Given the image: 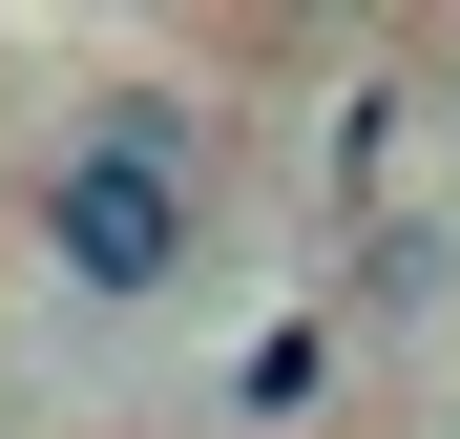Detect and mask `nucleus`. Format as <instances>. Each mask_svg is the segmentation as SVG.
Segmentation results:
<instances>
[{
    "label": "nucleus",
    "instance_id": "nucleus-1",
    "mask_svg": "<svg viewBox=\"0 0 460 439\" xmlns=\"http://www.w3.org/2000/svg\"><path fill=\"white\" fill-rule=\"evenodd\" d=\"M42 272L84 293V314H146V293L209 272V126H189L168 84H105L84 126H63V168H42Z\"/></svg>",
    "mask_w": 460,
    "mask_h": 439
},
{
    "label": "nucleus",
    "instance_id": "nucleus-2",
    "mask_svg": "<svg viewBox=\"0 0 460 439\" xmlns=\"http://www.w3.org/2000/svg\"><path fill=\"white\" fill-rule=\"evenodd\" d=\"M398 168H419V105H398V84H356L335 146H314V189H335V209H398Z\"/></svg>",
    "mask_w": 460,
    "mask_h": 439
}]
</instances>
